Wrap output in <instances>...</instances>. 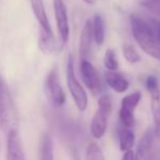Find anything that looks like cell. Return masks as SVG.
I'll use <instances>...</instances> for the list:
<instances>
[{
    "label": "cell",
    "mask_w": 160,
    "mask_h": 160,
    "mask_svg": "<svg viewBox=\"0 0 160 160\" xmlns=\"http://www.w3.org/2000/svg\"><path fill=\"white\" fill-rule=\"evenodd\" d=\"M155 133L154 128H147L142 136L137 149L135 152V160H152V144H154Z\"/></svg>",
    "instance_id": "11"
},
{
    "label": "cell",
    "mask_w": 160,
    "mask_h": 160,
    "mask_svg": "<svg viewBox=\"0 0 160 160\" xmlns=\"http://www.w3.org/2000/svg\"><path fill=\"white\" fill-rule=\"evenodd\" d=\"M80 73L83 83L89 89V92L94 96L99 95L101 93V91H102V84H101L100 76H99L96 68L87 59L81 60Z\"/></svg>",
    "instance_id": "6"
},
{
    "label": "cell",
    "mask_w": 160,
    "mask_h": 160,
    "mask_svg": "<svg viewBox=\"0 0 160 160\" xmlns=\"http://www.w3.org/2000/svg\"><path fill=\"white\" fill-rule=\"evenodd\" d=\"M39 160H55L52 139H51L49 133H44L40 138Z\"/></svg>",
    "instance_id": "16"
},
{
    "label": "cell",
    "mask_w": 160,
    "mask_h": 160,
    "mask_svg": "<svg viewBox=\"0 0 160 160\" xmlns=\"http://www.w3.org/2000/svg\"><path fill=\"white\" fill-rule=\"evenodd\" d=\"M121 160H135V152H133L132 150L124 152V155Z\"/></svg>",
    "instance_id": "24"
},
{
    "label": "cell",
    "mask_w": 160,
    "mask_h": 160,
    "mask_svg": "<svg viewBox=\"0 0 160 160\" xmlns=\"http://www.w3.org/2000/svg\"><path fill=\"white\" fill-rule=\"evenodd\" d=\"M45 93L51 105L62 107L65 102V94L59 81V75L56 69H52L47 74L45 80Z\"/></svg>",
    "instance_id": "5"
},
{
    "label": "cell",
    "mask_w": 160,
    "mask_h": 160,
    "mask_svg": "<svg viewBox=\"0 0 160 160\" xmlns=\"http://www.w3.org/2000/svg\"><path fill=\"white\" fill-rule=\"evenodd\" d=\"M143 7H145L155 18L160 20V0H152V1H144Z\"/></svg>",
    "instance_id": "22"
},
{
    "label": "cell",
    "mask_w": 160,
    "mask_h": 160,
    "mask_svg": "<svg viewBox=\"0 0 160 160\" xmlns=\"http://www.w3.org/2000/svg\"><path fill=\"white\" fill-rule=\"evenodd\" d=\"M7 160H25L21 137L15 128H12L8 132Z\"/></svg>",
    "instance_id": "9"
},
{
    "label": "cell",
    "mask_w": 160,
    "mask_h": 160,
    "mask_svg": "<svg viewBox=\"0 0 160 160\" xmlns=\"http://www.w3.org/2000/svg\"><path fill=\"white\" fill-rule=\"evenodd\" d=\"M122 52H123V57L125 58V60H127L128 63L135 64L141 61V56L137 52L136 49L134 48V46H132L131 44H123Z\"/></svg>",
    "instance_id": "19"
},
{
    "label": "cell",
    "mask_w": 160,
    "mask_h": 160,
    "mask_svg": "<svg viewBox=\"0 0 160 160\" xmlns=\"http://www.w3.org/2000/svg\"><path fill=\"white\" fill-rule=\"evenodd\" d=\"M93 32H94V39L97 45H102L105 42L106 38V24L102 15L95 14L93 19Z\"/></svg>",
    "instance_id": "18"
},
{
    "label": "cell",
    "mask_w": 160,
    "mask_h": 160,
    "mask_svg": "<svg viewBox=\"0 0 160 160\" xmlns=\"http://www.w3.org/2000/svg\"><path fill=\"white\" fill-rule=\"evenodd\" d=\"M67 83H68L70 94H71L72 98H73L76 108L80 111H84L87 108L88 98H87V94L85 92V89L83 88V86L78 82V78L75 75L73 57L71 55L69 56V59H68V63H67Z\"/></svg>",
    "instance_id": "4"
},
{
    "label": "cell",
    "mask_w": 160,
    "mask_h": 160,
    "mask_svg": "<svg viewBox=\"0 0 160 160\" xmlns=\"http://www.w3.org/2000/svg\"><path fill=\"white\" fill-rule=\"evenodd\" d=\"M144 1H152V0H144Z\"/></svg>",
    "instance_id": "26"
},
{
    "label": "cell",
    "mask_w": 160,
    "mask_h": 160,
    "mask_svg": "<svg viewBox=\"0 0 160 160\" xmlns=\"http://www.w3.org/2000/svg\"><path fill=\"white\" fill-rule=\"evenodd\" d=\"M30 3L34 15H35L36 20H37L38 24H39V28L47 31V32L52 31L51 30L50 23H49L48 17H47L44 1L42 0H30Z\"/></svg>",
    "instance_id": "14"
},
{
    "label": "cell",
    "mask_w": 160,
    "mask_h": 160,
    "mask_svg": "<svg viewBox=\"0 0 160 160\" xmlns=\"http://www.w3.org/2000/svg\"><path fill=\"white\" fill-rule=\"evenodd\" d=\"M15 122V109L3 78L0 74V127L3 130H12Z\"/></svg>",
    "instance_id": "3"
},
{
    "label": "cell",
    "mask_w": 160,
    "mask_h": 160,
    "mask_svg": "<svg viewBox=\"0 0 160 160\" xmlns=\"http://www.w3.org/2000/svg\"><path fill=\"white\" fill-rule=\"evenodd\" d=\"M148 20H149V23H150V25H152L155 34H156L157 38H158L160 42V20L157 19V18H150V19H148Z\"/></svg>",
    "instance_id": "23"
},
{
    "label": "cell",
    "mask_w": 160,
    "mask_h": 160,
    "mask_svg": "<svg viewBox=\"0 0 160 160\" xmlns=\"http://www.w3.org/2000/svg\"><path fill=\"white\" fill-rule=\"evenodd\" d=\"M150 94V109H152V119H154V133L155 137H160V88H155L148 91Z\"/></svg>",
    "instance_id": "12"
},
{
    "label": "cell",
    "mask_w": 160,
    "mask_h": 160,
    "mask_svg": "<svg viewBox=\"0 0 160 160\" xmlns=\"http://www.w3.org/2000/svg\"><path fill=\"white\" fill-rule=\"evenodd\" d=\"M83 1H84L85 3H87V4H94L96 2V0H83Z\"/></svg>",
    "instance_id": "25"
},
{
    "label": "cell",
    "mask_w": 160,
    "mask_h": 160,
    "mask_svg": "<svg viewBox=\"0 0 160 160\" xmlns=\"http://www.w3.org/2000/svg\"><path fill=\"white\" fill-rule=\"evenodd\" d=\"M38 47L44 53L53 52L57 48L56 39L53 36L52 31L47 32L42 28H39V37H38Z\"/></svg>",
    "instance_id": "15"
},
{
    "label": "cell",
    "mask_w": 160,
    "mask_h": 160,
    "mask_svg": "<svg viewBox=\"0 0 160 160\" xmlns=\"http://www.w3.org/2000/svg\"><path fill=\"white\" fill-rule=\"evenodd\" d=\"M94 39L93 32V20H87L82 28L80 36V45H78V52L82 59H87L91 55L92 44Z\"/></svg>",
    "instance_id": "10"
},
{
    "label": "cell",
    "mask_w": 160,
    "mask_h": 160,
    "mask_svg": "<svg viewBox=\"0 0 160 160\" xmlns=\"http://www.w3.org/2000/svg\"><path fill=\"white\" fill-rule=\"evenodd\" d=\"M133 37L146 55L160 61V42L149 23V20L137 14L130 17Z\"/></svg>",
    "instance_id": "1"
},
{
    "label": "cell",
    "mask_w": 160,
    "mask_h": 160,
    "mask_svg": "<svg viewBox=\"0 0 160 160\" xmlns=\"http://www.w3.org/2000/svg\"><path fill=\"white\" fill-rule=\"evenodd\" d=\"M105 78L107 84L118 94L125 93L130 86L128 81L118 71H109L108 70L105 72Z\"/></svg>",
    "instance_id": "13"
},
{
    "label": "cell",
    "mask_w": 160,
    "mask_h": 160,
    "mask_svg": "<svg viewBox=\"0 0 160 160\" xmlns=\"http://www.w3.org/2000/svg\"><path fill=\"white\" fill-rule=\"evenodd\" d=\"M103 63L107 70L109 71H118L119 69V62L117 59L116 51L113 49L109 48L106 50L105 52V58H103Z\"/></svg>",
    "instance_id": "21"
},
{
    "label": "cell",
    "mask_w": 160,
    "mask_h": 160,
    "mask_svg": "<svg viewBox=\"0 0 160 160\" xmlns=\"http://www.w3.org/2000/svg\"><path fill=\"white\" fill-rule=\"evenodd\" d=\"M142 99V94L139 92H133L124 96L121 100V107L119 111L121 124L128 128H132L134 124V113L135 109L138 106Z\"/></svg>",
    "instance_id": "7"
},
{
    "label": "cell",
    "mask_w": 160,
    "mask_h": 160,
    "mask_svg": "<svg viewBox=\"0 0 160 160\" xmlns=\"http://www.w3.org/2000/svg\"><path fill=\"white\" fill-rule=\"evenodd\" d=\"M119 144H120V149L122 152L131 150L135 144V134L131 128L122 125V128L119 133Z\"/></svg>",
    "instance_id": "17"
},
{
    "label": "cell",
    "mask_w": 160,
    "mask_h": 160,
    "mask_svg": "<svg viewBox=\"0 0 160 160\" xmlns=\"http://www.w3.org/2000/svg\"><path fill=\"white\" fill-rule=\"evenodd\" d=\"M112 111V99L110 95H102L98 99V108L94 113L91 122V133L99 139L105 135L108 127V120Z\"/></svg>",
    "instance_id": "2"
},
{
    "label": "cell",
    "mask_w": 160,
    "mask_h": 160,
    "mask_svg": "<svg viewBox=\"0 0 160 160\" xmlns=\"http://www.w3.org/2000/svg\"><path fill=\"white\" fill-rule=\"evenodd\" d=\"M85 160H106L101 148L96 143L92 142L87 145L85 152Z\"/></svg>",
    "instance_id": "20"
},
{
    "label": "cell",
    "mask_w": 160,
    "mask_h": 160,
    "mask_svg": "<svg viewBox=\"0 0 160 160\" xmlns=\"http://www.w3.org/2000/svg\"><path fill=\"white\" fill-rule=\"evenodd\" d=\"M53 10H55V18L58 33H59L60 44H61V47H63L70 37L69 18H68L67 7L63 0H53Z\"/></svg>",
    "instance_id": "8"
}]
</instances>
